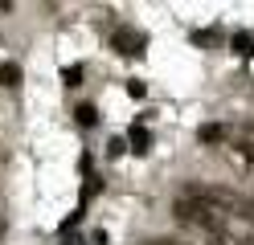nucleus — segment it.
<instances>
[{
  "instance_id": "f257e3e1",
  "label": "nucleus",
  "mask_w": 254,
  "mask_h": 245,
  "mask_svg": "<svg viewBox=\"0 0 254 245\" xmlns=\"http://www.w3.org/2000/svg\"><path fill=\"white\" fill-rule=\"evenodd\" d=\"M177 221H185V225H197V229H205L209 237L226 233V212H217L213 204L197 200L193 192H189V196H181V200H177Z\"/></svg>"
},
{
  "instance_id": "f03ea898",
  "label": "nucleus",
  "mask_w": 254,
  "mask_h": 245,
  "mask_svg": "<svg viewBox=\"0 0 254 245\" xmlns=\"http://www.w3.org/2000/svg\"><path fill=\"white\" fill-rule=\"evenodd\" d=\"M111 45H115L119 53H139V33H131V29H115V33H111Z\"/></svg>"
},
{
  "instance_id": "7ed1b4c3",
  "label": "nucleus",
  "mask_w": 254,
  "mask_h": 245,
  "mask_svg": "<svg viewBox=\"0 0 254 245\" xmlns=\"http://www.w3.org/2000/svg\"><path fill=\"white\" fill-rule=\"evenodd\" d=\"M0 86H21V65H17V61H4V65H0Z\"/></svg>"
},
{
  "instance_id": "20e7f679",
  "label": "nucleus",
  "mask_w": 254,
  "mask_h": 245,
  "mask_svg": "<svg viewBox=\"0 0 254 245\" xmlns=\"http://www.w3.org/2000/svg\"><path fill=\"white\" fill-rule=\"evenodd\" d=\"M74 114H78V123H82V127H94V106H78Z\"/></svg>"
},
{
  "instance_id": "39448f33",
  "label": "nucleus",
  "mask_w": 254,
  "mask_h": 245,
  "mask_svg": "<svg viewBox=\"0 0 254 245\" xmlns=\"http://www.w3.org/2000/svg\"><path fill=\"white\" fill-rule=\"evenodd\" d=\"M221 135H226V131H221V127H205V131H201V139H205V143H217Z\"/></svg>"
},
{
  "instance_id": "423d86ee",
  "label": "nucleus",
  "mask_w": 254,
  "mask_h": 245,
  "mask_svg": "<svg viewBox=\"0 0 254 245\" xmlns=\"http://www.w3.org/2000/svg\"><path fill=\"white\" fill-rule=\"evenodd\" d=\"M144 245H185V241H177V237H148Z\"/></svg>"
},
{
  "instance_id": "0eeeda50",
  "label": "nucleus",
  "mask_w": 254,
  "mask_h": 245,
  "mask_svg": "<svg viewBox=\"0 0 254 245\" xmlns=\"http://www.w3.org/2000/svg\"><path fill=\"white\" fill-rule=\"evenodd\" d=\"M238 208H242V217H250V221H254V196H246V200L238 204Z\"/></svg>"
},
{
  "instance_id": "6e6552de",
  "label": "nucleus",
  "mask_w": 254,
  "mask_h": 245,
  "mask_svg": "<svg viewBox=\"0 0 254 245\" xmlns=\"http://www.w3.org/2000/svg\"><path fill=\"white\" fill-rule=\"evenodd\" d=\"M209 245H238V241H230L226 233H217V237H209Z\"/></svg>"
},
{
  "instance_id": "1a4fd4ad",
  "label": "nucleus",
  "mask_w": 254,
  "mask_h": 245,
  "mask_svg": "<svg viewBox=\"0 0 254 245\" xmlns=\"http://www.w3.org/2000/svg\"><path fill=\"white\" fill-rule=\"evenodd\" d=\"M242 245H254V233H250V237H246V241H242Z\"/></svg>"
},
{
  "instance_id": "9d476101",
  "label": "nucleus",
  "mask_w": 254,
  "mask_h": 245,
  "mask_svg": "<svg viewBox=\"0 0 254 245\" xmlns=\"http://www.w3.org/2000/svg\"><path fill=\"white\" fill-rule=\"evenodd\" d=\"M0 237H4V221H0Z\"/></svg>"
},
{
  "instance_id": "9b49d317",
  "label": "nucleus",
  "mask_w": 254,
  "mask_h": 245,
  "mask_svg": "<svg viewBox=\"0 0 254 245\" xmlns=\"http://www.w3.org/2000/svg\"><path fill=\"white\" fill-rule=\"evenodd\" d=\"M250 131H254V123H250Z\"/></svg>"
}]
</instances>
